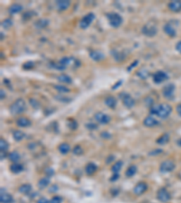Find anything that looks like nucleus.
I'll return each mask as SVG.
<instances>
[{"instance_id":"1","label":"nucleus","mask_w":181,"mask_h":203,"mask_svg":"<svg viewBox=\"0 0 181 203\" xmlns=\"http://www.w3.org/2000/svg\"><path fill=\"white\" fill-rule=\"evenodd\" d=\"M25 109H26L25 101L23 98H18L11 105L10 112L13 115H20L25 111Z\"/></svg>"},{"instance_id":"2","label":"nucleus","mask_w":181,"mask_h":203,"mask_svg":"<svg viewBox=\"0 0 181 203\" xmlns=\"http://www.w3.org/2000/svg\"><path fill=\"white\" fill-rule=\"evenodd\" d=\"M106 17L109 21V24L111 27L113 28H118L120 27L123 22V19L121 15H120V14L115 13V12H111V13H108L106 15Z\"/></svg>"},{"instance_id":"3","label":"nucleus","mask_w":181,"mask_h":203,"mask_svg":"<svg viewBox=\"0 0 181 203\" xmlns=\"http://www.w3.org/2000/svg\"><path fill=\"white\" fill-rule=\"evenodd\" d=\"M141 33L148 37H154L158 33V28L155 24L153 23H147L143 25L141 29Z\"/></svg>"},{"instance_id":"4","label":"nucleus","mask_w":181,"mask_h":203,"mask_svg":"<svg viewBox=\"0 0 181 203\" xmlns=\"http://www.w3.org/2000/svg\"><path fill=\"white\" fill-rule=\"evenodd\" d=\"M171 111H172V107L168 104H166V103L158 104V112L157 116L162 119H166L169 116V115L171 114Z\"/></svg>"},{"instance_id":"5","label":"nucleus","mask_w":181,"mask_h":203,"mask_svg":"<svg viewBox=\"0 0 181 203\" xmlns=\"http://www.w3.org/2000/svg\"><path fill=\"white\" fill-rule=\"evenodd\" d=\"M94 19H95V15L93 13H88L81 19L79 25L82 29H86L91 25V24L93 22Z\"/></svg>"},{"instance_id":"6","label":"nucleus","mask_w":181,"mask_h":203,"mask_svg":"<svg viewBox=\"0 0 181 203\" xmlns=\"http://www.w3.org/2000/svg\"><path fill=\"white\" fill-rule=\"evenodd\" d=\"M120 98L122 101L123 105L128 108H131L135 105V100L130 94L126 93V92H121L120 94Z\"/></svg>"},{"instance_id":"7","label":"nucleus","mask_w":181,"mask_h":203,"mask_svg":"<svg viewBox=\"0 0 181 203\" xmlns=\"http://www.w3.org/2000/svg\"><path fill=\"white\" fill-rule=\"evenodd\" d=\"M176 167V164L172 160H166L164 162H162L159 165V171L160 172H172Z\"/></svg>"},{"instance_id":"8","label":"nucleus","mask_w":181,"mask_h":203,"mask_svg":"<svg viewBox=\"0 0 181 203\" xmlns=\"http://www.w3.org/2000/svg\"><path fill=\"white\" fill-rule=\"evenodd\" d=\"M157 199L160 201V202H168L170 200L171 196H170V193L168 191L167 189L165 188H160L158 192H157Z\"/></svg>"},{"instance_id":"9","label":"nucleus","mask_w":181,"mask_h":203,"mask_svg":"<svg viewBox=\"0 0 181 203\" xmlns=\"http://www.w3.org/2000/svg\"><path fill=\"white\" fill-rule=\"evenodd\" d=\"M168 73L163 71V70H158L156 73H154L153 75V81L155 84H160V83H162L166 80H168Z\"/></svg>"},{"instance_id":"10","label":"nucleus","mask_w":181,"mask_h":203,"mask_svg":"<svg viewBox=\"0 0 181 203\" xmlns=\"http://www.w3.org/2000/svg\"><path fill=\"white\" fill-rule=\"evenodd\" d=\"M175 89H176V87L174 84H172V83H169V84L166 85L162 89L163 96L168 99H172L174 98Z\"/></svg>"},{"instance_id":"11","label":"nucleus","mask_w":181,"mask_h":203,"mask_svg":"<svg viewBox=\"0 0 181 203\" xmlns=\"http://www.w3.org/2000/svg\"><path fill=\"white\" fill-rule=\"evenodd\" d=\"M94 118L98 123L101 125H107L111 121V116L107 114H104L102 112H98L94 115Z\"/></svg>"},{"instance_id":"12","label":"nucleus","mask_w":181,"mask_h":203,"mask_svg":"<svg viewBox=\"0 0 181 203\" xmlns=\"http://www.w3.org/2000/svg\"><path fill=\"white\" fill-rule=\"evenodd\" d=\"M147 190H148V184L144 181H140L135 185L134 189H133V192H134L136 195L139 196V195L143 194L144 192H146Z\"/></svg>"},{"instance_id":"13","label":"nucleus","mask_w":181,"mask_h":203,"mask_svg":"<svg viewBox=\"0 0 181 203\" xmlns=\"http://www.w3.org/2000/svg\"><path fill=\"white\" fill-rule=\"evenodd\" d=\"M89 56L91 57V59L94 61L100 62L101 61H103L105 59V55H104L100 51H96V50H92L89 52Z\"/></svg>"},{"instance_id":"14","label":"nucleus","mask_w":181,"mask_h":203,"mask_svg":"<svg viewBox=\"0 0 181 203\" xmlns=\"http://www.w3.org/2000/svg\"><path fill=\"white\" fill-rule=\"evenodd\" d=\"M0 202L1 203H14V198L12 195L6 192L4 188L1 189V194H0Z\"/></svg>"},{"instance_id":"15","label":"nucleus","mask_w":181,"mask_h":203,"mask_svg":"<svg viewBox=\"0 0 181 203\" xmlns=\"http://www.w3.org/2000/svg\"><path fill=\"white\" fill-rule=\"evenodd\" d=\"M169 10H171L174 13H178L181 11V1H178V0H173L168 3V5Z\"/></svg>"},{"instance_id":"16","label":"nucleus","mask_w":181,"mask_h":203,"mask_svg":"<svg viewBox=\"0 0 181 203\" xmlns=\"http://www.w3.org/2000/svg\"><path fill=\"white\" fill-rule=\"evenodd\" d=\"M165 33L167 35H168L169 37H175L176 34H177V31L176 29L173 27V25L171 24L170 23H167L165 25H164V28H163Z\"/></svg>"},{"instance_id":"17","label":"nucleus","mask_w":181,"mask_h":203,"mask_svg":"<svg viewBox=\"0 0 181 203\" xmlns=\"http://www.w3.org/2000/svg\"><path fill=\"white\" fill-rule=\"evenodd\" d=\"M71 6V2L68 0H58L56 1V7L59 11H65Z\"/></svg>"},{"instance_id":"18","label":"nucleus","mask_w":181,"mask_h":203,"mask_svg":"<svg viewBox=\"0 0 181 203\" xmlns=\"http://www.w3.org/2000/svg\"><path fill=\"white\" fill-rule=\"evenodd\" d=\"M16 125L20 127H29L32 125V122L30 119H28L27 117L21 116L16 120Z\"/></svg>"},{"instance_id":"19","label":"nucleus","mask_w":181,"mask_h":203,"mask_svg":"<svg viewBox=\"0 0 181 203\" xmlns=\"http://www.w3.org/2000/svg\"><path fill=\"white\" fill-rule=\"evenodd\" d=\"M104 103L107 107H109L110 108H115L117 106L118 101L116 99L115 97L113 96H108L105 99H104Z\"/></svg>"},{"instance_id":"20","label":"nucleus","mask_w":181,"mask_h":203,"mask_svg":"<svg viewBox=\"0 0 181 203\" xmlns=\"http://www.w3.org/2000/svg\"><path fill=\"white\" fill-rule=\"evenodd\" d=\"M158 124V120H156V119L153 117V116H147L144 120H143V125L147 127H153L155 126H157Z\"/></svg>"},{"instance_id":"21","label":"nucleus","mask_w":181,"mask_h":203,"mask_svg":"<svg viewBox=\"0 0 181 203\" xmlns=\"http://www.w3.org/2000/svg\"><path fill=\"white\" fill-rule=\"evenodd\" d=\"M111 55L113 56L114 60H115L116 61H124L125 58H126V54L124 52H118V51H115V50L111 51Z\"/></svg>"},{"instance_id":"22","label":"nucleus","mask_w":181,"mask_h":203,"mask_svg":"<svg viewBox=\"0 0 181 203\" xmlns=\"http://www.w3.org/2000/svg\"><path fill=\"white\" fill-rule=\"evenodd\" d=\"M98 166L93 163H89L86 166H85V172L88 175H92L95 172L97 171Z\"/></svg>"},{"instance_id":"23","label":"nucleus","mask_w":181,"mask_h":203,"mask_svg":"<svg viewBox=\"0 0 181 203\" xmlns=\"http://www.w3.org/2000/svg\"><path fill=\"white\" fill-rule=\"evenodd\" d=\"M31 190H32V186L28 183L22 184V185L18 188V191L20 193H22V194H25V195L29 194V193L31 192Z\"/></svg>"},{"instance_id":"24","label":"nucleus","mask_w":181,"mask_h":203,"mask_svg":"<svg viewBox=\"0 0 181 203\" xmlns=\"http://www.w3.org/2000/svg\"><path fill=\"white\" fill-rule=\"evenodd\" d=\"M23 10V6H21L20 4H17V3H15L13 5H11V6L9 7V13H10L11 15H14V14H18L20 13L21 11Z\"/></svg>"},{"instance_id":"25","label":"nucleus","mask_w":181,"mask_h":203,"mask_svg":"<svg viewBox=\"0 0 181 203\" xmlns=\"http://www.w3.org/2000/svg\"><path fill=\"white\" fill-rule=\"evenodd\" d=\"M49 24V20L45 19V18H42V19L37 20L35 23V27L37 29H43Z\"/></svg>"},{"instance_id":"26","label":"nucleus","mask_w":181,"mask_h":203,"mask_svg":"<svg viewBox=\"0 0 181 203\" xmlns=\"http://www.w3.org/2000/svg\"><path fill=\"white\" fill-rule=\"evenodd\" d=\"M24 170V167L23 165L20 164V163H13L10 165V171L15 173V174H17V173H20L22 171Z\"/></svg>"},{"instance_id":"27","label":"nucleus","mask_w":181,"mask_h":203,"mask_svg":"<svg viewBox=\"0 0 181 203\" xmlns=\"http://www.w3.org/2000/svg\"><path fill=\"white\" fill-rule=\"evenodd\" d=\"M13 137L16 142H20L25 137V134L21 130H15L13 132Z\"/></svg>"},{"instance_id":"28","label":"nucleus","mask_w":181,"mask_h":203,"mask_svg":"<svg viewBox=\"0 0 181 203\" xmlns=\"http://www.w3.org/2000/svg\"><path fill=\"white\" fill-rule=\"evenodd\" d=\"M57 80H58L60 82L62 83H65V84H72L73 83V80L72 78L67 75V74H61L57 77Z\"/></svg>"},{"instance_id":"29","label":"nucleus","mask_w":181,"mask_h":203,"mask_svg":"<svg viewBox=\"0 0 181 203\" xmlns=\"http://www.w3.org/2000/svg\"><path fill=\"white\" fill-rule=\"evenodd\" d=\"M58 150L59 152L62 153V154H66L68 153L69 151L71 150V147H70V144H67V143H63L59 145L58 147Z\"/></svg>"},{"instance_id":"30","label":"nucleus","mask_w":181,"mask_h":203,"mask_svg":"<svg viewBox=\"0 0 181 203\" xmlns=\"http://www.w3.org/2000/svg\"><path fill=\"white\" fill-rule=\"evenodd\" d=\"M136 172H137V166L136 165H130V167L127 169V171L125 172V175H126V177H128V178H131L136 174Z\"/></svg>"},{"instance_id":"31","label":"nucleus","mask_w":181,"mask_h":203,"mask_svg":"<svg viewBox=\"0 0 181 203\" xmlns=\"http://www.w3.org/2000/svg\"><path fill=\"white\" fill-rule=\"evenodd\" d=\"M50 184V180H49V178H47V177H44V178H42V179H40L39 180V181H38V183H37V186L39 187L40 189H44V188H46L47 186H48Z\"/></svg>"},{"instance_id":"32","label":"nucleus","mask_w":181,"mask_h":203,"mask_svg":"<svg viewBox=\"0 0 181 203\" xmlns=\"http://www.w3.org/2000/svg\"><path fill=\"white\" fill-rule=\"evenodd\" d=\"M8 158H9V160H10L13 163H17L19 162V160H20V154H19L17 152L14 151V152L9 153Z\"/></svg>"},{"instance_id":"33","label":"nucleus","mask_w":181,"mask_h":203,"mask_svg":"<svg viewBox=\"0 0 181 203\" xmlns=\"http://www.w3.org/2000/svg\"><path fill=\"white\" fill-rule=\"evenodd\" d=\"M169 135L168 134H164L162 135L160 137L158 138V140H157V144H160V145H164L166 144L168 141H169Z\"/></svg>"},{"instance_id":"34","label":"nucleus","mask_w":181,"mask_h":203,"mask_svg":"<svg viewBox=\"0 0 181 203\" xmlns=\"http://www.w3.org/2000/svg\"><path fill=\"white\" fill-rule=\"evenodd\" d=\"M50 65H51V67L53 68V69H55V70H60V71H62V70H64L66 68V66H64L63 64L59 61H56V62H51L50 63Z\"/></svg>"},{"instance_id":"35","label":"nucleus","mask_w":181,"mask_h":203,"mask_svg":"<svg viewBox=\"0 0 181 203\" xmlns=\"http://www.w3.org/2000/svg\"><path fill=\"white\" fill-rule=\"evenodd\" d=\"M122 165H123V162H122V161H118V162H116L115 163H114V164L112 165L111 172H112L113 173H118V172L121 170Z\"/></svg>"},{"instance_id":"36","label":"nucleus","mask_w":181,"mask_h":203,"mask_svg":"<svg viewBox=\"0 0 181 203\" xmlns=\"http://www.w3.org/2000/svg\"><path fill=\"white\" fill-rule=\"evenodd\" d=\"M12 25H13V20L10 19V18H6L1 23V26L6 30H8L10 27H12Z\"/></svg>"},{"instance_id":"37","label":"nucleus","mask_w":181,"mask_h":203,"mask_svg":"<svg viewBox=\"0 0 181 203\" xmlns=\"http://www.w3.org/2000/svg\"><path fill=\"white\" fill-rule=\"evenodd\" d=\"M137 75H138L140 79L145 80V79H147V78L149 76V70H147L146 69H141V70H139L137 72Z\"/></svg>"},{"instance_id":"38","label":"nucleus","mask_w":181,"mask_h":203,"mask_svg":"<svg viewBox=\"0 0 181 203\" xmlns=\"http://www.w3.org/2000/svg\"><path fill=\"white\" fill-rule=\"evenodd\" d=\"M8 148H9L8 143L4 139V138H1V139H0V150H1V152H6Z\"/></svg>"},{"instance_id":"39","label":"nucleus","mask_w":181,"mask_h":203,"mask_svg":"<svg viewBox=\"0 0 181 203\" xmlns=\"http://www.w3.org/2000/svg\"><path fill=\"white\" fill-rule=\"evenodd\" d=\"M54 88L58 92H60V93H67V92H70V89L67 87L63 85H54Z\"/></svg>"},{"instance_id":"40","label":"nucleus","mask_w":181,"mask_h":203,"mask_svg":"<svg viewBox=\"0 0 181 203\" xmlns=\"http://www.w3.org/2000/svg\"><path fill=\"white\" fill-rule=\"evenodd\" d=\"M73 153L74 155H82L83 153V149L81 145H75L73 149Z\"/></svg>"},{"instance_id":"41","label":"nucleus","mask_w":181,"mask_h":203,"mask_svg":"<svg viewBox=\"0 0 181 203\" xmlns=\"http://www.w3.org/2000/svg\"><path fill=\"white\" fill-rule=\"evenodd\" d=\"M35 67V62L34 61H26L23 64V69L24 70H32Z\"/></svg>"},{"instance_id":"42","label":"nucleus","mask_w":181,"mask_h":203,"mask_svg":"<svg viewBox=\"0 0 181 203\" xmlns=\"http://www.w3.org/2000/svg\"><path fill=\"white\" fill-rule=\"evenodd\" d=\"M144 102H145V105H146L147 107H149V108H150L152 106H153V105H155V104H154V99L152 98L151 97H147V98H145Z\"/></svg>"},{"instance_id":"43","label":"nucleus","mask_w":181,"mask_h":203,"mask_svg":"<svg viewBox=\"0 0 181 203\" xmlns=\"http://www.w3.org/2000/svg\"><path fill=\"white\" fill-rule=\"evenodd\" d=\"M68 126H69V128L72 129V130H74V129H76L78 127V124L75 120H73V119H69V120H68Z\"/></svg>"},{"instance_id":"44","label":"nucleus","mask_w":181,"mask_h":203,"mask_svg":"<svg viewBox=\"0 0 181 203\" xmlns=\"http://www.w3.org/2000/svg\"><path fill=\"white\" fill-rule=\"evenodd\" d=\"M35 13L33 12V11H27V12H25L23 15H22V18H23V20H25V21H27V20H29L30 18H32L34 15Z\"/></svg>"},{"instance_id":"45","label":"nucleus","mask_w":181,"mask_h":203,"mask_svg":"<svg viewBox=\"0 0 181 203\" xmlns=\"http://www.w3.org/2000/svg\"><path fill=\"white\" fill-rule=\"evenodd\" d=\"M149 112L151 115H154V116H157L158 115V104H155L152 106L150 108H149Z\"/></svg>"},{"instance_id":"46","label":"nucleus","mask_w":181,"mask_h":203,"mask_svg":"<svg viewBox=\"0 0 181 203\" xmlns=\"http://www.w3.org/2000/svg\"><path fill=\"white\" fill-rule=\"evenodd\" d=\"M62 202H63V198L60 196H54L50 200V203H62Z\"/></svg>"},{"instance_id":"47","label":"nucleus","mask_w":181,"mask_h":203,"mask_svg":"<svg viewBox=\"0 0 181 203\" xmlns=\"http://www.w3.org/2000/svg\"><path fill=\"white\" fill-rule=\"evenodd\" d=\"M55 98L57 99V100H59V101H62V102H69V101L71 100L70 98H65V97H63V96H62V95H59V96H57V97H55Z\"/></svg>"},{"instance_id":"48","label":"nucleus","mask_w":181,"mask_h":203,"mask_svg":"<svg viewBox=\"0 0 181 203\" xmlns=\"http://www.w3.org/2000/svg\"><path fill=\"white\" fill-rule=\"evenodd\" d=\"M44 172H45V174H46L48 177H51V176H53V175L54 174V171L51 167H47V168L44 170Z\"/></svg>"},{"instance_id":"49","label":"nucleus","mask_w":181,"mask_h":203,"mask_svg":"<svg viewBox=\"0 0 181 203\" xmlns=\"http://www.w3.org/2000/svg\"><path fill=\"white\" fill-rule=\"evenodd\" d=\"M138 63H139V61H138V60L134 61H133V62H132V63L130 64V66H129V67L127 68V70H128V71H130V70H132L133 68H135V67H136V66L138 65Z\"/></svg>"},{"instance_id":"50","label":"nucleus","mask_w":181,"mask_h":203,"mask_svg":"<svg viewBox=\"0 0 181 203\" xmlns=\"http://www.w3.org/2000/svg\"><path fill=\"white\" fill-rule=\"evenodd\" d=\"M86 127L88 129H90V130H93V129H96L97 128V126L93 124V123H87L86 124Z\"/></svg>"},{"instance_id":"51","label":"nucleus","mask_w":181,"mask_h":203,"mask_svg":"<svg viewBox=\"0 0 181 203\" xmlns=\"http://www.w3.org/2000/svg\"><path fill=\"white\" fill-rule=\"evenodd\" d=\"M119 178H120V174H119V173H113L112 176L110 178V181H117Z\"/></svg>"},{"instance_id":"52","label":"nucleus","mask_w":181,"mask_h":203,"mask_svg":"<svg viewBox=\"0 0 181 203\" xmlns=\"http://www.w3.org/2000/svg\"><path fill=\"white\" fill-rule=\"evenodd\" d=\"M121 84H122V80H120L117 81V82H116V84H115V85H113L111 89H118V88H119Z\"/></svg>"},{"instance_id":"53","label":"nucleus","mask_w":181,"mask_h":203,"mask_svg":"<svg viewBox=\"0 0 181 203\" xmlns=\"http://www.w3.org/2000/svg\"><path fill=\"white\" fill-rule=\"evenodd\" d=\"M37 203H50V201L45 198H40L37 200Z\"/></svg>"},{"instance_id":"54","label":"nucleus","mask_w":181,"mask_h":203,"mask_svg":"<svg viewBox=\"0 0 181 203\" xmlns=\"http://www.w3.org/2000/svg\"><path fill=\"white\" fill-rule=\"evenodd\" d=\"M176 50H177L179 53H181V41H179V42L176 44Z\"/></svg>"},{"instance_id":"55","label":"nucleus","mask_w":181,"mask_h":203,"mask_svg":"<svg viewBox=\"0 0 181 203\" xmlns=\"http://www.w3.org/2000/svg\"><path fill=\"white\" fill-rule=\"evenodd\" d=\"M57 190H58V186H57V185H53L52 187H51V189L49 190V191L50 192H55V191H57Z\"/></svg>"},{"instance_id":"56","label":"nucleus","mask_w":181,"mask_h":203,"mask_svg":"<svg viewBox=\"0 0 181 203\" xmlns=\"http://www.w3.org/2000/svg\"><path fill=\"white\" fill-rule=\"evenodd\" d=\"M176 110H177V113L179 115V116H181V104H178L176 107Z\"/></svg>"},{"instance_id":"57","label":"nucleus","mask_w":181,"mask_h":203,"mask_svg":"<svg viewBox=\"0 0 181 203\" xmlns=\"http://www.w3.org/2000/svg\"><path fill=\"white\" fill-rule=\"evenodd\" d=\"M113 159H114V156H113V155H110L109 157H108V159H107V161H106V163H110L111 162L113 161Z\"/></svg>"},{"instance_id":"58","label":"nucleus","mask_w":181,"mask_h":203,"mask_svg":"<svg viewBox=\"0 0 181 203\" xmlns=\"http://www.w3.org/2000/svg\"><path fill=\"white\" fill-rule=\"evenodd\" d=\"M101 136H102V137L104 136V138H105V136H108V137L110 138V137H111V135L108 134L107 132H103V133H101Z\"/></svg>"},{"instance_id":"59","label":"nucleus","mask_w":181,"mask_h":203,"mask_svg":"<svg viewBox=\"0 0 181 203\" xmlns=\"http://www.w3.org/2000/svg\"><path fill=\"white\" fill-rule=\"evenodd\" d=\"M6 157V152H1V160H4Z\"/></svg>"},{"instance_id":"60","label":"nucleus","mask_w":181,"mask_h":203,"mask_svg":"<svg viewBox=\"0 0 181 203\" xmlns=\"http://www.w3.org/2000/svg\"><path fill=\"white\" fill-rule=\"evenodd\" d=\"M5 97H6V93H5V91H4L3 89H1V99H3Z\"/></svg>"},{"instance_id":"61","label":"nucleus","mask_w":181,"mask_h":203,"mask_svg":"<svg viewBox=\"0 0 181 203\" xmlns=\"http://www.w3.org/2000/svg\"><path fill=\"white\" fill-rule=\"evenodd\" d=\"M177 143H178V144H179V145L181 146V139H180V140H179V141H178Z\"/></svg>"}]
</instances>
